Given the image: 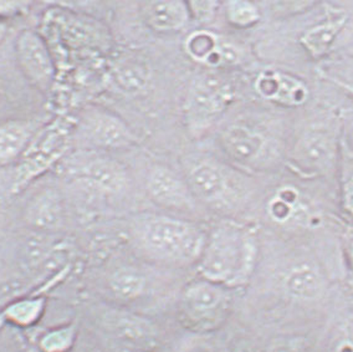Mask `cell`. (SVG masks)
Listing matches in <instances>:
<instances>
[{
	"mask_svg": "<svg viewBox=\"0 0 353 352\" xmlns=\"http://www.w3.org/2000/svg\"><path fill=\"white\" fill-rule=\"evenodd\" d=\"M136 240L145 257L168 265L198 263L207 234L190 220L152 215L141 220Z\"/></svg>",
	"mask_w": 353,
	"mask_h": 352,
	"instance_id": "cell-1",
	"label": "cell"
},
{
	"mask_svg": "<svg viewBox=\"0 0 353 352\" xmlns=\"http://www.w3.org/2000/svg\"><path fill=\"white\" fill-rule=\"evenodd\" d=\"M249 246L244 233L236 226L223 224L207 234L198 269L203 279L225 285L245 268Z\"/></svg>",
	"mask_w": 353,
	"mask_h": 352,
	"instance_id": "cell-2",
	"label": "cell"
},
{
	"mask_svg": "<svg viewBox=\"0 0 353 352\" xmlns=\"http://www.w3.org/2000/svg\"><path fill=\"white\" fill-rule=\"evenodd\" d=\"M230 309V295L225 285L198 279L187 284L179 299V315L193 331L209 333L221 326Z\"/></svg>",
	"mask_w": 353,
	"mask_h": 352,
	"instance_id": "cell-3",
	"label": "cell"
},
{
	"mask_svg": "<svg viewBox=\"0 0 353 352\" xmlns=\"http://www.w3.org/2000/svg\"><path fill=\"white\" fill-rule=\"evenodd\" d=\"M233 97L230 85L212 72L193 80L184 101V119L190 135L199 137L209 131Z\"/></svg>",
	"mask_w": 353,
	"mask_h": 352,
	"instance_id": "cell-4",
	"label": "cell"
},
{
	"mask_svg": "<svg viewBox=\"0 0 353 352\" xmlns=\"http://www.w3.org/2000/svg\"><path fill=\"white\" fill-rule=\"evenodd\" d=\"M183 176L194 199L210 207L228 204L236 192L235 175L210 156H188L183 161Z\"/></svg>",
	"mask_w": 353,
	"mask_h": 352,
	"instance_id": "cell-5",
	"label": "cell"
},
{
	"mask_svg": "<svg viewBox=\"0 0 353 352\" xmlns=\"http://www.w3.org/2000/svg\"><path fill=\"white\" fill-rule=\"evenodd\" d=\"M75 131L81 145L92 151L126 150L139 141L120 116L99 106L82 110Z\"/></svg>",
	"mask_w": 353,
	"mask_h": 352,
	"instance_id": "cell-6",
	"label": "cell"
},
{
	"mask_svg": "<svg viewBox=\"0 0 353 352\" xmlns=\"http://www.w3.org/2000/svg\"><path fill=\"white\" fill-rule=\"evenodd\" d=\"M218 142L224 155L243 167H261L272 157V141L261 131L243 124L224 127Z\"/></svg>",
	"mask_w": 353,
	"mask_h": 352,
	"instance_id": "cell-7",
	"label": "cell"
},
{
	"mask_svg": "<svg viewBox=\"0 0 353 352\" xmlns=\"http://www.w3.org/2000/svg\"><path fill=\"white\" fill-rule=\"evenodd\" d=\"M15 55L26 80L40 92H49L55 80V65L44 39L34 30L20 32Z\"/></svg>",
	"mask_w": 353,
	"mask_h": 352,
	"instance_id": "cell-8",
	"label": "cell"
},
{
	"mask_svg": "<svg viewBox=\"0 0 353 352\" xmlns=\"http://www.w3.org/2000/svg\"><path fill=\"white\" fill-rule=\"evenodd\" d=\"M101 325L121 345L156 351L161 333L148 317L123 309H108L101 315Z\"/></svg>",
	"mask_w": 353,
	"mask_h": 352,
	"instance_id": "cell-9",
	"label": "cell"
},
{
	"mask_svg": "<svg viewBox=\"0 0 353 352\" xmlns=\"http://www.w3.org/2000/svg\"><path fill=\"white\" fill-rule=\"evenodd\" d=\"M145 189L152 202L170 211H190L196 203L183 175L164 164H156L148 170Z\"/></svg>",
	"mask_w": 353,
	"mask_h": 352,
	"instance_id": "cell-10",
	"label": "cell"
},
{
	"mask_svg": "<svg viewBox=\"0 0 353 352\" xmlns=\"http://www.w3.org/2000/svg\"><path fill=\"white\" fill-rule=\"evenodd\" d=\"M71 172L92 188L108 193L120 192L126 187L128 181L126 170L122 164L99 153L75 159Z\"/></svg>",
	"mask_w": 353,
	"mask_h": 352,
	"instance_id": "cell-11",
	"label": "cell"
},
{
	"mask_svg": "<svg viewBox=\"0 0 353 352\" xmlns=\"http://www.w3.org/2000/svg\"><path fill=\"white\" fill-rule=\"evenodd\" d=\"M24 220L32 232L55 234L65 224V206L59 189L44 187L26 203Z\"/></svg>",
	"mask_w": 353,
	"mask_h": 352,
	"instance_id": "cell-12",
	"label": "cell"
},
{
	"mask_svg": "<svg viewBox=\"0 0 353 352\" xmlns=\"http://www.w3.org/2000/svg\"><path fill=\"white\" fill-rule=\"evenodd\" d=\"M334 141L326 131H306L294 148V159L306 170H327L334 158Z\"/></svg>",
	"mask_w": 353,
	"mask_h": 352,
	"instance_id": "cell-13",
	"label": "cell"
},
{
	"mask_svg": "<svg viewBox=\"0 0 353 352\" xmlns=\"http://www.w3.org/2000/svg\"><path fill=\"white\" fill-rule=\"evenodd\" d=\"M255 88L265 99L285 106H299L306 101L309 95L303 81L278 71L259 76Z\"/></svg>",
	"mask_w": 353,
	"mask_h": 352,
	"instance_id": "cell-14",
	"label": "cell"
},
{
	"mask_svg": "<svg viewBox=\"0 0 353 352\" xmlns=\"http://www.w3.org/2000/svg\"><path fill=\"white\" fill-rule=\"evenodd\" d=\"M141 14L145 24L158 32H181L192 20L185 1H145Z\"/></svg>",
	"mask_w": 353,
	"mask_h": 352,
	"instance_id": "cell-15",
	"label": "cell"
},
{
	"mask_svg": "<svg viewBox=\"0 0 353 352\" xmlns=\"http://www.w3.org/2000/svg\"><path fill=\"white\" fill-rule=\"evenodd\" d=\"M46 309V297L43 295H23L8 302L0 310V326L9 324L19 329L37 325Z\"/></svg>",
	"mask_w": 353,
	"mask_h": 352,
	"instance_id": "cell-16",
	"label": "cell"
},
{
	"mask_svg": "<svg viewBox=\"0 0 353 352\" xmlns=\"http://www.w3.org/2000/svg\"><path fill=\"white\" fill-rule=\"evenodd\" d=\"M34 135V126L26 121L0 124V166L14 164L26 151Z\"/></svg>",
	"mask_w": 353,
	"mask_h": 352,
	"instance_id": "cell-17",
	"label": "cell"
},
{
	"mask_svg": "<svg viewBox=\"0 0 353 352\" xmlns=\"http://www.w3.org/2000/svg\"><path fill=\"white\" fill-rule=\"evenodd\" d=\"M346 15L339 14L334 18H330L321 24L311 28L303 34L301 44L309 51L311 57H320L327 54L331 46L334 45V40L346 24Z\"/></svg>",
	"mask_w": 353,
	"mask_h": 352,
	"instance_id": "cell-18",
	"label": "cell"
},
{
	"mask_svg": "<svg viewBox=\"0 0 353 352\" xmlns=\"http://www.w3.org/2000/svg\"><path fill=\"white\" fill-rule=\"evenodd\" d=\"M147 288V279L142 271L133 266H120L108 277V289L121 302L139 299Z\"/></svg>",
	"mask_w": 353,
	"mask_h": 352,
	"instance_id": "cell-19",
	"label": "cell"
},
{
	"mask_svg": "<svg viewBox=\"0 0 353 352\" xmlns=\"http://www.w3.org/2000/svg\"><path fill=\"white\" fill-rule=\"evenodd\" d=\"M320 273L309 264L297 265L285 277V289L299 300H311L321 291Z\"/></svg>",
	"mask_w": 353,
	"mask_h": 352,
	"instance_id": "cell-20",
	"label": "cell"
},
{
	"mask_svg": "<svg viewBox=\"0 0 353 352\" xmlns=\"http://www.w3.org/2000/svg\"><path fill=\"white\" fill-rule=\"evenodd\" d=\"M50 238L51 234L32 232L23 243L20 257L28 271H41L48 266L55 251Z\"/></svg>",
	"mask_w": 353,
	"mask_h": 352,
	"instance_id": "cell-21",
	"label": "cell"
},
{
	"mask_svg": "<svg viewBox=\"0 0 353 352\" xmlns=\"http://www.w3.org/2000/svg\"><path fill=\"white\" fill-rule=\"evenodd\" d=\"M221 49L214 34L205 30L192 32L185 40V51L199 63L221 65Z\"/></svg>",
	"mask_w": 353,
	"mask_h": 352,
	"instance_id": "cell-22",
	"label": "cell"
},
{
	"mask_svg": "<svg viewBox=\"0 0 353 352\" xmlns=\"http://www.w3.org/2000/svg\"><path fill=\"white\" fill-rule=\"evenodd\" d=\"M79 324L77 321H71L41 333L37 346L40 352H70L75 346Z\"/></svg>",
	"mask_w": 353,
	"mask_h": 352,
	"instance_id": "cell-23",
	"label": "cell"
},
{
	"mask_svg": "<svg viewBox=\"0 0 353 352\" xmlns=\"http://www.w3.org/2000/svg\"><path fill=\"white\" fill-rule=\"evenodd\" d=\"M225 17L235 28H249L258 23L260 10L250 1H229L225 4Z\"/></svg>",
	"mask_w": 353,
	"mask_h": 352,
	"instance_id": "cell-24",
	"label": "cell"
},
{
	"mask_svg": "<svg viewBox=\"0 0 353 352\" xmlns=\"http://www.w3.org/2000/svg\"><path fill=\"white\" fill-rule=\"evenodd\" d=\"M116 84L125 91H137L147 81V68L137 63H123L114 70Z\"/></svg>",
	"mask_w": 353,
	"mask_h": 352,
	"instance_id": "cell-25",
	"label": "cell"
},
{
	"mask_svg": "<svg viewBox=\"0 0 353 352\" xmlns=\"http://www.w3.org/2000/svg\"><path fill=\"white\" fill-rule=\"evenodd\" d=\"M266 352H306V341L300 336H280L272 340Z\"/></svg>",
	"mask_w": 353,
	"mask_h": 352,
	"instance_id": "cell-26",
	"label": "cell"
},
{
	"mask_svg": "<svg viewBox=\"0 0 353 352\" xmlns=\"http://www.w3.org/2000/svg\"><path fill=\"white\" fill-rule=\"evenodd\" d=\"M190 18L196 20L198 23H209L214 18L218 3L215 1H188Z\"/></svg>",
	"mask_w": 353,
	"mask_h": 352,
	"instance_id": "cell-27",
	"label": "cell"
},
{
	"mask_svg": "<svg viewBox=\"0 0 353 352\" xmlns=\"http://www.w3.org/2000/svg\"><path fill=\"white\" fill-rule=\"evenodd\" d=\"M23 6L18 1H0V17H9L19 13Z\"/></svg>",
	"mask_w": 353,
	"mask_h": 352,
	"instance_id": "cell-28",
	"label": "cell"
},
{
	"mask_svg": "<svg viewBox=\"0 0 353 352\" xmlns=\"http://www.w3.org/2000/svg\"><path fill=\"white\" fill-rule=\"evenodd\" d=\"M232 352H258V350L249 340L239 339L235 341Z\"/></svg>",
	"mask_w": 353,
	"mask_h": 352,
	"instance_id": "cell-29",
	"label": "cell"
},
{
	"mask_svg": "<svg viewBox=\"0 0 353 352\" xmlns=\"http://www.w3.org/2000/svg\"><path fill=\"white\" fill-rule=\"evenodd\" d=\"M345 206L348 212L353 214V179L348 182L345 188Z\"/></svg>",
	"mask_w": 353,
	"mask_h": 352,
	"instance_id": "cell-30",
	"label": "cell"
},
{
	"mask_svg": "<svg viewBox=\"0 0 353 352\" xmlns=\"http://www.w3.org/2000/svg\"><path fill=\"white\" fill-rule=\"evenodd\" d=\"M8 32H9V29H8L7 23L0 20V44L7 38Z\"/></svg>",
	"mask_w": 353,
	"mask_h": 352,
	"instance_id": "cell-31",
	"label": "cell"
},
{
	"mask_svg": "<svg viewBox=\"0 0 353 352\" xmlns=\"http://www.w3.org/2000/svg\"><path fill=\"white\" fill-rule=\"evenodd\" d=\"M117 352H156L150 351V350H143V349H137V347H131V346L121 345Z\"/></svg>",
	"mask_w": 353,
	"mask_h": 352,
	"instance_id": "cell-32",
	"label": "cell"
},
{
	"mask_svg": "<svg viewBox=\"0 0 353 352\" xmlns=\"http://www.w3.org/2000/svg\"><path fill=\"white\" fill-rule=\"evenodd\" d=\"M350 342H351V345L353 347V325L351 326V333H350Z\"/></svg>",
	"mask_w": 353,
	"mask_h": 352,
	"instance_id": "cell-33",
	"label": "cell"
},
{
	"mask_svg": "<svg viewBox=\"0 0 353 352\" xmlns=\"http://www.w3.org/2000/svg\"><path fill=\"white\" fill-rule=\"evenodd\" d=\"M350 252H351V258H352L353 260V243L351 244V251H350Z\"/></svg>",
	"mask_w": 353,
	"mask_h": 352,
	"instance_id": "cell-34",
	"label": "cell"
},
{
	"mask_svg": "<svg viewBox=\"0 0 353 352\" xmlns=\"http://www.w3.org/2000/svg\"><path fill=\"white\" fill-rule=\"evenodd\" d=\"M192 352H208V351H205V350H194V351H192Z\"/></svg>",
	"mask_w": 353,
	"mask_h": 352,
	"instance_id": "cell-35",
	"label": "cell"
}]
</instances>
